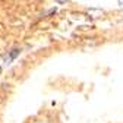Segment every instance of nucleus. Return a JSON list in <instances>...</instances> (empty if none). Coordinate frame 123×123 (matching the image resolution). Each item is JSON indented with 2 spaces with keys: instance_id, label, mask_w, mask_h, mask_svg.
I'll list each match as a JSON object with an SVG mask.
<instances>
[{
  "instance_id": "nucleus-1",
  "label": "nucleus",
  "mask_w": 123,
  "mask_h": 123,
  "mask_svg": "<svg viewBox=\"0 0 123 123\" xmlns=\"http://www.w3.org/2000/svg\"><path fill=\"white\" fill-rule=\"evenodd\" d=\"M56 2H57V3H60V5H65V3H68V2H69V0H56Z\"/></svg>"
},
{
  "instance_id": "nucleus-2",
  "label": "nucleus",
  "mask_w": 123,
  "mask_h": 123,
  "mask_svg": "<svg viewBox=\"0 0 123 123\" xmlns=\"http://www.w3.org/2000/svg\"><path fill=\"white\" fill-rule=\"evenodd\" d=\"M119 5H120V7L123 9V0H119Z\"/></svg>"
}]
</instances>
